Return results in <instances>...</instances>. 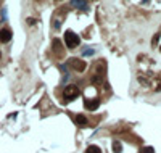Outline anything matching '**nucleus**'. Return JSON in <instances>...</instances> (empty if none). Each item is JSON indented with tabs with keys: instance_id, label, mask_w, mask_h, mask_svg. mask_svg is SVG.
<instances>
[{
	"instance_id": "obj_1",
	"label": "nucleus",
	"mask_w": 161,
	"mask_h": 153,
	"mask_svg": "<svg viewBox=\"0 0 161 153\" xmlns=\"http://www.w3.org/2000/svg\"><path fill=\"white\" fill-rule=\"evenodd\" d=\"M64 40H66L68 49H74V47L79 45V37H77V34H74L73 31H66V34H64Z\"/></svg>"
},
{
	"instance_id": "obj_2",
	"label": "nucleus",
	"mask_w": 161,
	"mask_h": 153,
	"mask_svg": "<svg viewBox=\"0 0 161 153\" xmlns=\"http://www.w3.org/2000/svg\"><path fill=\"white\" fill-rule=\"evenodd\" d=\"M77 95H79V89H77L76 86H68L66 89L63 90L64 100H73V98L77 97Z\"/></svg>"
},
{
	"instance_id": "obj_3",
	"label": "nucleus",
	"mask_w": 161,
	"mask_h": 153,
	"mask_svg": "<svg viewBox=\"0 0 161 153\" xmlns=\"http://www.w3.org/2000/svg\"><path fill=\"white\" fill-rule=\"evenodd\" d=\"M68 63H69V66L73 68V69H76V71H84L85 69V63L81 61V60H77V58H71Z\"/></svg>"
},
{
	"instance_id": "obj_4",
	"label": "nucleus",
	"mask_w": 161,
	"mask_h": 153,
	"mask_svg": "<svg viewBox=\"0 0 161 153\" xmlns=\"http://www.w3.org/2000/svg\"><path fill=\"white\" fill-rule=\"evenodd\" d=\"M71 5L82 10V11H85L87 10V0H71Z\"/></svg>"
},
{
	"instance_id": "obj_5",
	"label": "nucleus",
	"mask_w": 161,
	"mask_h": 153,
	"mask_svg": "<svg viewBox=\"0 0 161 153\" xmlns=\"http://www.w3.org/2000/svg\"><path fill=\"white\" fill-rule=\"evenodd\" d=\"M11 39V31L10 29H2L0 31V42H8V40Z\"/></svg>"
},
{
	"instance_id": "obj_6",
	"label": "nucleus",
	"mask_w": 161,
	"mask_h": 153,
	"mask_svg": "<svg viewBox=\"0 0 161 153\" xmlns=\"http://www.w3.org/2000/svg\"><path fill=\"white\" fill-rule=\"evenodd\" d=\"M85 108L89 111H95L98 108V100H87L85 102Z\"/></svg>"
},
{
	"instance_id": "obj_7",
	"label": "nucleus",
	"mask_w": 161,
	"mask_h": 153,
	"mask_svg": "<svg viewBox=\"0 0 161 153\" xmlns=\"http://www.w3.org/2000/svg\"><path fill=\"white\" fill-rule=\"evenodd\" d=\"M53 50H55L57 55H63V45H61V42L58 39L53 40Z\"/></svg>"
},
{
	"instance_id": "obj_8",
	"label": "nucleus",
	"mask_w": 161,
	"mask_h": 153,
	"mask_svg": "<svg viewBox=\"0 0 161 153\" xmlns=\"http://www.w3.org/2000/svg\"><path fill=\"white\" fill-rule=\"evenodd\" d=\"M74 121H76L77 126H85V124H87V118H85L84 114H76Z\"/></svg>"
},
{
	"instance_id": "obj_9",
	"label": "nucleus",
	"mask_w": 161,
	"mask_h": 153,
	"mask_svg": "<svg viewBox=\"0 0 161 153\" xmlns=\"http://www.w3.org/2000/svg\"><path fill=\"white\" fill-rule=\"evenodd\" d=\"M85 153H102V150H100V147H97V145H90V147H87Z\"/></svg>"
},
{
	"instance_id": "obj_10",
	"label": "nucleus",
	"mask_w": 161,
	"mask_h": 153,
	"mask_svg": "<svg viewBox=\"0 0 161 153\" xmlns=\"http://www.w3.org/2000/svg\"><path fill=\"white\" fill-rule=\"evenodd\" d=\"M82 55H84V56H92V55H95V50L90 49V47H87V49L82 50Z\"/></svg>"
},
{
	"instance_id": "obj_11",
	"label": "nucleus",
	"mask_w": 161,
	"mask_h": 153,
	"mask_svg": "<svg viewBox=\"0 0 161 153\" xmlns=\"http://www.w3.org/2000/svg\"><path fill=\"white\" fill-rule=\"evenodd\" d=\"M113 152H114V153H121V144H119L118 140L113 142Z\"/></svg>"
},
{
	"instance_id": "obj_12",
	"label": "nucleus",
	"mask_w": 161,
	"mask_h": 153,
	"mask_svg": "<svg viewBox=\"0 0 161 153\" xmlns=\"http://www.w3.org/2000/svg\"><path fill=\"white\" fill-rule=\"evenodd\" d=\"M142 153H153V148H143Z\"/></svg>"
},
{
	"instance_id": "obj_13",
	"label": "nucleus",
	"mask_w": 161,
	"mask_h": 153,
	"mask_svg": "<svg viewBox=\"0 0 161 153\" xmlns=\"http://www.w3.org/2000/svg\"><path fill=\"white\" fill-rule=\"evenodd\" d=\"M147 2H148V0H143V3H147Z\"/></svg>"
},
{
	"instance_id": "obj_14",
	"label": "nucleus",
	"mask_w": 161,
	"mask_h": 153,
	"mask_svg": "<svg viewBox=\"0 0 161 153\" xmlns=\"http://www.w3.org/2000/svg\"><path fill=\"white\" fill-rule=\"evenodd\" d=\"M160 50H161V45H160Z\"/></svg>"
}]
</instances>
